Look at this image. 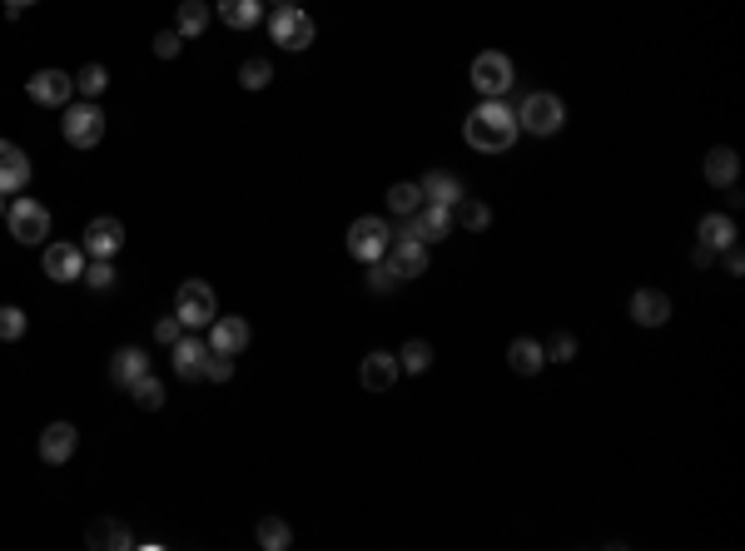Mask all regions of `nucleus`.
I'll use <instances>...</instances> for the list:
<instances>
[{
  "mask_svg": "<svg viewBox=\"0 0 745 551\" xmlns=\"http://www.w3.org/2000/svg\"><path fill=\"white\" fill-rule=\"evenodd\" d=\"M5 224H10V239L35 249L40 239H50V209L40 199H10L5 204Z\"/></svg>",
  "mask_w": 745,
  "mask_h": 551,
  "instance_id": "nucleus-5",
  "label": "nucleus"
},
{
  "mask_svg": "<svg viewBox=\"0 0 745 551\" xmlns=\"http://www.w3.org/2000/svg\"><path fill=\"white\" fill-rule=\"evenodd\" d=\"M467 75H472V90H477L482 100H502V95L517 85V70H512V60H507L502 50H482Z\"/></svg>",
  "mask_w": 745,
  "mask_h": 551,
  "instance_id": "nucleus-4",
  "label": "nucleus"
},
{
  "mask_svg": "<svg viewBox=\"0 0 745 551\" xmlns=\"http://www.w3.org/2000/svg\"><path fill=\"white\" fill-rule=\"evenodd\" d=\"M403 234L418 239V244H443L447 234H452V209L447 204H423L418 214H408V229Z\"/></svg>",
  "mask_w": 745,
  "mask_h": 551,
  "instance_id": "nucleus-12",
  "label": "nucleus"
},
{
  "mask_svg": "<svg viewBox=\"0 0 745 551\" xmlns=\"http://www.w3.org/2000/svg\"><path fill=\"white\" fill-rule=\"evenodd\" d=\"M736 174H741V159H736V149L716 144V149L706 154V184H716V189H731V184H736Z\"/></svg>",
  "mask_w": 745,
  "mask_h": 551,
  "instance_id": "nucleus-21",
  "label": "nucleus"
},
{
  "mask_svg": "<svg viewBox=\"0 0 745 551\" xmlns=\"http://www.w3.org/2000/svg\"><path fill=\"white\" fill-rule=\"evenodd\" d=\"M219 20L229 30H254L264 20V0H219Z\"/></svg>",
  "mask_w": 745,
  "mask_h": 551,
  "instance_id": "nucleus-24",
  "label": "nucleus"
},
{
  "mask_svg": "<svg viewBox=\"0 0 745 551\" xmlns=\"http://www.w3.org/2000/svg\"><path fill=\"white\" fill-rule=\"evenodd\" d=\"M696 234H701V244H706L711 254H721V249L736 244V219H731V214H706Z\"/></svg>",
  "mask_w": 745,
  "mask_h": 551,
  "instance_id": "nucleus-22",
  "label": "nucleus"
},
{
  "mask_svg": "<svg viewBox=\"0 0 745 551\" xmlns=\"http://www.w3.org/2000/svg\"><path fill=\"white\" fill-rule=\"evenodd\" d=\"M75 447H80V432H75L70 422H50V427L40 432V462H45V467H65V462L75 457Z\"/></svg>",
  "mask_w": 745,
  "mask_h": 551,
  "instance_id": "nucleus-16",
  "label": "nucleus"
},
{
  "mask_svg": "<svg viewBox=\"0 0 745 551\" xmlns=\"http://www.w3.org/2000/svg\"><path fill=\"white\" fill-rule=\"evenodd\" d=\"M25 95L35 105H45V110H65L75 100V75H65V70H35L25 80Z\"/></svg>",
  "mask_w": 745,
  "mask_h": 551,
  "instance_id": "nucleus-9",
  "label": "nucleus"
},
{
  "mask_svg": "<svg viewBox=\"0 0 745 551\" xmlns=\"http://www.w3.org/2000/svg\"><path fill=\"white\" fill-rule=\"evenodd\" d=\"M507 363H512V373L532 378V373H542L547 353H542V343H537V338H512V348H507Z\"/></svg>",
  "mask_w": 745,
  "mask_h": 551,
  "instance_id": "nucleus-23",
  "label": "nucleus"
},
{
  "mask_svg": "<svg viewBox=\"0 0 745 551\" xmlns=\"http://www.w3.org/2000/svg\"><path fill=\"white\" fill-rule=\"evenodd\" d=\"M418 189H423V199H428V204H447V209L467 194V189H462V179H457V174H447V169H428V174L418 179Z\"/></svg>",
  "mask_w": 745,
  "mask_h": 551,
  "instance_id": "nucleus-20",
  "label": "nucleus"
},
{
  "mask_svg": "<svg viewBox=\"0 0 745 551\" xmlns=\"http://www.w3.org/2000/svg\"><path fill=\"white\" fill-rule=\"evenodd\" d=\"M154 338H159L164 348H174V343L184 338V323H179V318L169 313V318H159V323H154Z\"/></svg>",
  "mask_w": 745,
  "mask_h": 551,
  "instance_id": "nucleus-40",
  "label": "nucleus"
},
{
  "mask_svg": "<svg viewBox=\"0 0 745 551\" xmlns=\"http://www.w3.org/2000/svg\"><path fill=\"white\" fill-rule=\"evenodd\" d=\"M5 5H20V10H25V5H35V0H5Z\"/></svg>",
  "mask_w": 745,
  "mask_h": 551,
  "instance_id": "nucleus-43",
  "label": "nucleus"
},
{
  "mask_svg": "<svg viewBox=\"0 0 745 551\" xmlns=\"http://www.w3.org/2000/svg\"><path fill=\"white\" fill-rule=\"evenodd\" d=\"M85 264H90V254H85L80 244H45V278H55V283H80V278H85Z\"/></svg>",
  "mask_w": 745,
  "mask_h": 551,
  "instance_id": "nucleus-13",
  "label": "nucleus"
},
{
  "mask_svg": "<svg viewBox=\"0 0 745 551\" xmlns=\"http://www.w3.org/2000/svg\"><path fill=\"white\" fill-rule=\"evenodd\" d=\"M452 224H457V229H467V234H482V229L492 224V209H487L482 199L462 194V199L452 204Z\"/></svg>",
  "mask_w": 745,
  "mask_h": 551,
  "instance_id": "nucleus-26",
  "label": "nucleus"
},
{
  "mask_svg": "<svg viewBox=\"0 0 745 551\" xmlns=\"http://www.w3.org/2000/svg\"><path fill=\"white\" fill-rule=\"evenodd\" d=\"M130 393H135V408H145V413H159V408H164V383H159L154 373L135 378V383H130Z\"/></svg>",
  "mask_w": 745,
  "mask_h": 551,
  "instance_id": "nucleus-31",
  "label": "nucleus"
},
{
  "mask_svg": "<svg viewBox=\"0 0 745 551\" xmlns=\"http://www.w3.org/2000/svg\"><path fill=\"white\" fill-rule=\"evenodd\" d=\"M368 269H373V293H388V288L398 283V278H393V269H388L383 259H378V264H368Z\"/></svg>",
  "mask_w": 745,
  "mask_h": 551,
  "instance_id": "nucleus-41",
  "label": "nucleus"
},
{
  "mask_svg": "<svg viewBox=\"0 0 745 551\" xmlns=\"http://www.w3.org/2000/svg\"><path fill=\"white\" fill-rule=\"evenodd\" d=\"M398 373H403V363H398V353H368L363 363H358V383L368 388V393H388V388H398Z\"/></svg>",
  "mask_w": 745,
  "mask_h": 551,
  "instance_id": "nucleus-15",
  "label": "nucleus"
},
{
  "mask_svg": "<svg viewBox=\"0 0 745 551\" xmlns=\"http://www.w3.org/2000/svg\"><path fill=\"white\" fill-rule=\"evenodd\" d=\"M388 244H393V224H388V219L363 214V219L348 224V254H353L358 264H378V259L388 254Z\"/></svg>",
  "mask_w": 745,
  "mask_h": 551,
  "instance_id": "nucleus-6",
  "label": "nucleus"
},
{
  "mask_svg": "<svg viewBox=\"0 0 745 551\" xmlns=\"http://www.w3.org/2000/svg\"><path fill=\"white\" fill-rule=\"evenodd\" d=\"M85 542H90V547H115V551L135 547V537L125 532V522H120V517H100V522L85 532Z\"/></svg>",
  "mask_w": 745,
  "mask_h": 551,
  "instance_id": "nucleus-27",
  "label": "nucleus"
},
{
  "mask_svg": "<svg viewBox=\"0 0 745 551\" xmlns=\"http://www.w3.org/2000/svg\"><path fill=\"white\" fill-rule=\"evenodd\" d=\"M721 254H726V269H731V274H741V269H745V259H741V249H736V244H731V249H721Z\"/></svg>",
  "mask_w": 745,
  "mask_h": 551,
  "instance_id": "nucleus-42",
  "label": "nucleus"
},
{
  "mask_svg": "<svg viewBox=\"0 0 745 551\" xmlns=\"http://www.w3.org/2000/svg\"><path fill=\"white\" fill-rule=\"evenodd\" d=\"M269 35L279 40V50H308L313 45V15L303 5H274Z\"/></svg>",
  "mask_w": 745,
  "mask_h": 551,
  "instance_id": "nucleus-8",
  "label": "nucleus"
},
{
  "mask_svg": "<svg viewBox=\"0 0 745 551\" xmlns=\"http://www.w3.org/2000/svg\"><path fill=\"white\" fill-rule=\"evenodd\" d=\"M85 283H90L95 293H105V288L115 283V259H90V264H85Z\"/></svg>",
  "mask_w": 745,
  "mask_h": 551,
  "instance_id": "nucleus-36",
  "label": "nucleus"
},
{
  "mask_svg": "<svg viewBox=\"0 0 745 551\" xmlns=\"http://www.w3.org/2000/svg\"><path fill=\"white\" fill-rule=\"evenodd\" d=\"M15 338H25V308L0 303V343H15Z\"/></svg>",
  "mask_w": 745,
  "mask_h": 551,
  "instance_id": "nucleus-35",
  "label": "nucleus"
},
{
  "mask_svg": "<svg viewBox=\"0 0 745 551\" xmlns=\"http://www.w3.org/2000/svg\"><path fill=\"white\" fill-rule=\"evenodd\" d=\"M259 547L264 551H289L294 547V527L284 517H264L259 522Z\"/></svg>",
  "mask_w": 745,
  "mask_h": 551,
  "instance_id": "nucleus-29",
  "label": "nucleus"
},
{
  "mask_svg": "<svg viewBox=\"0 0 745 551\" xmlns=\"http://www.w3.org/2000/svg\"><path fill=\"white\" fill-rule=\"evenodd\" d=\"M0 214H5V194H0Z\"/></svg>",
  "mask_w": 745,
  "mask_h": 551,
  "instance_id": "nucleus-44",
  "label": "nucleus"
},
{
  "mask_svg": "<svg viewBox=\"0 0 745 551\" xmlns=\"http://www.w3.org/2000/svg\"><path fill=\"white\" fill-rule=\"evenodd\" d=\"M249 338H254L249 318H239V313H234V318H214V323H209V338H204V343H209L214 353H229V358H239V353L249 348Z\"/></svg>",
  "mask_w": 745,
  "mask_h": 551,
  "instance_id": "nucleus-14",
  "label": "nucleus"
},
{
  "mask_svg": "<svg viewBox=\"0 0 745 551\" xmlns=\"http://www.w3.org/2000/svg\"><path fill=\"white\" fill-rule=\"evenodd\" d=\"M274 5H289V0H274Z\"/></svg>",
  "mask_w": 745,
  "mask_h": 551,
  "instance_id": "nucleus-45",
  "label": "nucleus"
},
{
  "mask_svg": "<svg viewBox=\"0 0 745 551\" xmlns=\"http://www.w3.org/2000/svg\"><path fill=\"white\" fill-rule=\"evenodd\" d=\"M522 135L517 125V110L507 100H482L467 120H462V139L477 149V154H507L512 144Z\"/></svg>",
  "mask_w": 745,
  "mask_h": 551,
  "instance_id": "nucleus-1",
  "label": "nucleus"
},
{
  "mask_svg": "<svg viewBox=\"0 0 745 551\" xmlns=\"http://www.w3.org/2000/svg\"><path fill=\"white\" fill-rule=\"evenodd\" d=\"M423 204H428V199H423V189H418V184H393V189H388V209H393L398 219L418 214Z\"/></svg>",
  "mask_w": 745,
  "mask_h": 551,
  "instance_id": "nucleus-30",
  "label": "nucleus"
},
{
  "mask_svg": "<svg viewBox=\"0 0 745 551\" xmlns=\"http://www.w3.org/2000/svg\"><path fill=\"white\" fill-rule=\"evenodd\" d=\"M179 50H184V35H179V30H159V35H154V55H159V60H174Z\"/></svg>",
  "mask_w": 745,
  "mask_h": 551,
  "instance_id": "nucleus-39",
  "label": "nucleus"
},
{
  "mask_svg": "<svg viewBox=\"0 0 745 551\" xmlns=\"http://www.w3.org/2000/svg\"><path fill=\"white\" fill-rule=\"evenodd\" d=\"M149 373V353L145 348H120L115 353V363H110V378L120 383V388H130L135 378H145Z\"/></svg>",
  "mask_w": 745,
  "mask_h": 551,
  "instance_id": "nucleus-25",
  "label": "nucleus"
},
{
  "mask_svg": "<svg viewBox=\"0 0 745 551\" xmlns=\"http://www.w3.org/2000/svg\"><path fill=\"white\" fill-rule=\"evenodd\" d=\"M174 318H179L189 333L209 328V323L219 318V298H214V288H209L204 278H189V283H179V293H174Z\"/></svg>",
  "mask_w": 745,
  "mask_h": 551,
  "instance_id": "nucleus-2",
  "label": "nucleus"
},
{
  "mask_svg": "<svg viewBox=\"0 0 745 551\" xmlns=\"http://www.w3.org/2000/svg\"><path fill=\"white\" fill-rule=\"evenodd\" d=\"M542 353H547V363H572L577 358V338L572 333H552V343Z\"/></svg>",
  "mask_w": 745,
  "mask_h": 551,
  "instance_id": "nucleus-37",
  "label": "nucleus"
},
{
  "mask_svg": "<svg viewBox=\"0 0 745 551\" xmlns=\"http://www.w3.org/2000/svg\"><path fill=\"white\" fill-rule=\"evenodd\" d=\"M75 90H80V100H100V95L110 90V70H105V65H85V70L75 75Z\"/></svg>",
  "mask_w": 745,
  "mask_h": 551,
  "instance_id": "nucleus-32",
  "label": "nucleus"
},
{
  "mask_svg": "<svg viewBox=\"0 0 745 551\" xmlns=\"http://www.w3.org/2000/svg\"><path fill=\"white\" fill-rule=\"evenodd\" d=\"M269 80H274V65H269L264 55H254V60L239 65V85H244V90H264Z\"/></svg>",
  "mask_w": 745,
  "mask_h": 551,
  "instance_id": "nucleus-34",
  "label": "nucleus"
},
{
  "mask_svg": "<svg viewBox=\"0 0 745 551\" xmlns=\"http://www.w3.org/2000/svg\"><path fill=\"white\" fill-rule=\"evenodd\" d=\"M25 184H30V159H25V149L10 144V139H0V194H20Z\"/></svg>",
  "mask_w": 745,
  "mask_h": 551,
  "instance_id": "nucleus-19",
  "label": "nucleus"
},
{
  "mask_svg": "<svg viewBox=\"0 0 745 551\" xmlns=\"http://www.w3.org/2000/svg\"><path fill=\"white\" fill-rule=\"evenodd\" d=\"M517 125L527 130V135H557L562 125H567V105L552 95V90H532L527 100H522V110H517Z\"/></svg>",
  "mask_w": 745,
  "mask_h": 551,
  "instance_id": "nucleus-7",
  "label": "nucleus"
},
{
  "mask_svg": "<svg viewBox=\"0 0 745 551\" xmlns=\"http://www.w3.org/2000/svg\"><path fill=\"white\" fill-rule=\"evenodd\" d=\"M204 378H209V383H229V378H234V358H229V353H214V348H209Z\"/></svg>",
  "mask_w": 745,
  "mask_h": 551,
  "instance_id": "nucleus-38",
  "label": "nucleus"
},
{
  "mask_svg": "<svg viewBox=\"0 0 745 551\" xmlns=\"http://www.w3.org/2000/svg\"><path fill=\"white\" fill-rule=\"evenodd\" d=\"M60 135L75 149H95L105 139V110L95 100H70L65 115H60Z\"/></svg>",
  "mask_w": 745,
  "mask_h": 551,
  "instance_id": "nucleus-3",
  "label": "nucleus"
},
{
  "mask_svg": "<svg viewBox=\"0 0 745 551\" xmlns=\"http://www.w3.org/2000/svg\"><path fill=\"white\" fill-rule=\"evenodd\" d=\"M398 363H403V373H428V368H433V348H428L423 338H408V343L398 348Z\"/></svg>",
  "mask_w": 745,
  "mask_h": 551,
  "instance_id": "nucleus-33",
  "label": "nucleus"
},
{
  "mask_svg": "<svg viewBox=\"0 0 745 551\" xmlns=\"http://www.w3.org/2000/svg\"><path fill=\"white\" fill-rule=\"evenodd\" d=\"M174 373L184 378V383H199L204 378V363H209V343L199 338V333H189V338H179L174 348Z\"/></svg>",
  "mask_w": 745,
  "mask_h": 551,
  "instance_id": "nucleus-18",
  "label": "nucleus"
},
{
  "mask_svg": "<svg viewBox=\"0 0 745 551\" xmlns=\"http://www.w3.org/2000/svg\"><path fill=\"white\" fill-rule=\"evenodd\" d=\"M383 264L393 269V278H398V283H408V278H423V274H428V244H418V239H408V234H393V244H388Z\"/></svg>",
  "mask_w": 745,
  "mask_h": 551,
  "instance_id": "nucleus-10",
  "label": "nucleus"
},
{
  "mask_svg": "<svg viewBox=\"0 0 745 551\" xmlns=\"http://www.w3.org/2000/svg\"><path fill=\"white\" fill-rule=\"evenodd\" d=\"M80 249H85L90 259H115V254L125 249V224H120L115 214H100V219H90V224H85V239H80Z\"/></svg>",
  "mask_w": 745,
  "mask_h": 551,
  "instance_id": "nucleus-11",
  "label": "nucleus"
},
{
  "mask_svg": "<svg viewBox=\"0 0 745 551\" xmlns=\"http://www.w3.org/2000/svg\"><path fill=\"white\" fill-rule=\"evenodd\" d=\"M204 25H209V5H204V0H179L174 30H179L184 40H199V35H204Z\"/></svg>",
  "mask_w": 745,
  "mask_h": 551,
  "instance_id": "nucleus-28",
  "label": "nucleus"
},
{
  "mask_svg": "<svg viewBox=\"0 0 745 551\" xmlns=\"http://www.w3.org/2000/svg\"><path fill=\"white\" fill-rule=\"evenodd\" d=\"M626 308H631V318H636L641 328H661V323H671V298H666L661 288H636Z\"/></svg>",
  "mask_w": 745,
  "mask_h": 551,
  "instance_id": "nucleus-17",
  "label": "nucleus"
}]
</instances>
